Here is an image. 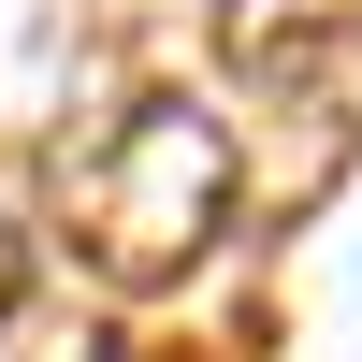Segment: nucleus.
Returning <instances> with one entry per match:
<instances>
[{
    "label": "nucleus",
    "instance_id": "obj_3",
    "mask_svg": "<svg viewBox=\"0 0 362 362\" xmlns=\"http://www.w3.org/2000/svg\"><path fill=\"white\" fill-rule=\"evenodd\" d=\"M15 290H29V247H15V218H0V305H15Z\"/></svg>",
    "mask_w": 362,
    "mask_h": 362
},
{
    "label": "nucleus",
    "instance_id": "obj_1",
    "mask_svg": "<svg viewBox=\"0 0 362 362\" xmlns=\"http://www.w3.org/2000/svg\"><path fill=\"white\" fill-rule=\"evenodd\" d=\"M232 218V131L203 102H131L102 145L73 160V247L116 290H174Z\"/></svg>",
    "mask_w": 362,
    "mask_h": 362
},
{
    "label": "nucleus",
    "instance_id": "obj_2",
    "mask_svg": "<svg viewBox=\"0 0 362 362\" xmlns=\"http://www.w3.org/2000/svg\"><path fill=\"white\" fill-rule=\"evenodd\" d=\"M218 58L261 102H348L362 87V0H218Z\"/></svg>",
    "mask_w": 362,
    "mask_h": 362
}]
</instances>
